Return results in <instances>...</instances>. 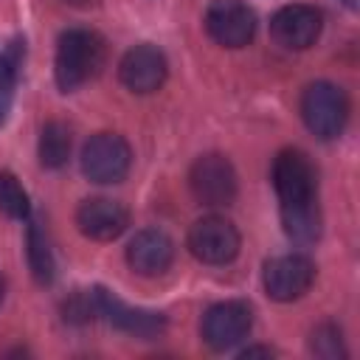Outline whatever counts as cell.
Returning a JSON list of instances; mask_svg holds the SVG:
<instances>
[{
    "instance_id": "7",
    "label": "cell",
    "mask_w": 360,
    "mask_h": 360,
    "mask_svg": "<svg viewBox=\"0 0 360 360\" xmlns=\"http://www.w3.org/2000/svg\"><path fill=\"white\" fill-rule=\"evenodd\" d=\"M315 278V264L301 253H281L264 264V290L276 301L301 298Z\"/></svg>"
},
{
    "instance_id": "1",
    "label": "cell",
    "mask_w": 360,
    "mask_h": 360,
    "mask_svg": "<svg viewBox=\"0 0 360 360\" xmlns=\"http://www.w3.org/2000/svg\"><path fill=\"white\" fill-rule=\"evenodd\" d=\"M273 186L281 202V222L290 239L307 245L321 233L315 166L298 149H284L273 160Z\"/></svg>"
},
{
    "instance_id": "6",
    "label": "cell",
    "mask_w": 360,
    "mask_h": 360,
    "mask_svg": "<svg viewBox=\"0 0 360 360\" xmlns=\"http://www.w3.org/2000/svg\"><path fill=\"white\" fill-rule=\"evenodd\" d=\"M188 250L205 264H225L239 253V231L225 217H202L188 231Z\"/></svg>"
},
{
    "instance_id": "3",
    "label": "cell",
    "mask_w": 360,
    "mask_h": 360,
    "mask_svg": "<svg viewBox=\"0 0 360 360\" xmlns=\"http://www.w3.org/2000/svg\"><path fill=\"white\" fill-rule=\"evenodd\" d=\"M301 115L312 135L321 141H332L343 132L349 118L346 93L332 82H315L301 96Z\"/></svg>"
},
{
    "instance_id": "20",
    "label": "cell",
    "mask_w": 360,
    "mask_h": 360,
    "mask_svg": "<svg viewBox=\"0 0 360 360\" xmlns=\"http://www.w3.org/2000/svg\"><path fill=\"white\" fill-rule=\"evenodd\" d=\"M253 354H264V357H270L273 352H270L267 346H253V349H245V352H242V357H253Z\"/></svg>"
},
{
    "instance_id": "18",
    "label": "cell",
    "mask_w": 360,
    "mask_h": 360,
    "mask_svg": "<svg viewBox=\"0 0 360 360\" xmlns=\"http://www.w3.org/2000/svg\"><path fill=\"white\" fill-rule=\"evenodd\" d=\"M0 208L14 219H25L31 211L28 194L11 172H0Z\"/></svg>"
},
{
    "instance_id": "9",
    "label": "cell",
    "mask_w": 360,
    "mask_h": 360,
    "mask_svg": "<svg viewBox=\"0 0 360 360\" xmlns=\"http://www.w3.org/2000/svg\"><path fill=\"white\" fill-rule=\"evenodd\" d=\"M250 326H253V315H250L248 304H242V301H222V304H214L202 315V340L211 349L222 352V349H231L239 340H245Z\"/></svg>"
},
{
    "instance_id": "15",
    "label": "cell",
    "mask_w": 360,
    "mask_h": 360,
    "mask_svg": "<svg viewBox=\"0 0 360 360\" xmlns=\"http://www.w3.org/2000/svg\"><path fill=\"white\" fill-rule=\"evenodd\" d=\"M70 155V129L62 121H48L39 132V163L45 169H59Z\"/></svg>"
},
{
    "instance_id": "12",
    "label": "cell",
    "mask_w": 360,
    "mask_h": 360,
    "mask_svg": "<svg viewBox=\"0 0 360 360\" xmlns=\"http://www.w3.org/2000/svg\"><path fill=\"white\" fill-rule=\"evenodd\" d=\"M93 307L121 332H129L135 338H158L166 329V318L160 312H149V309H138V307H127L121 298H115L107 290H93Z\"/></svg>"
},
{
    "instance_id": "5",
    "label": "cell",
    "mask_w": 360,
    "mask_h": 360,
    "mask_svg": "<svg viewBox=\"0 0 360 360\" xmlns=\"http://www.w3.org/2000/svg\"><path fill=\"white\" fill-rule=\"evenodd\" d=\"M188 186L202 205H211V208L231 205L236 197V172L225 155L211 152V155H202L194 160Z\"/></svg>"
},
{
    "instance_id": "2",
    "label": "cell",
    "mask_w": 360,
    "mask_h": 360,
    "mask_svg": "<svg viewBox=\"0 0 360 360\" xmlns=\"http://www.w3.org/2000/svg\"><path fill=\"white\" fill-rule=\"evenodd\" d=\"M107 59V45L104 39L90 31V28H70L59 37L56 45V62H53V73H56V84L68 93L82 87L84 82H90L101 65Z\"/></svg>"
},
{
    "instance_id": "11",
    "label": "cell",
    "mask_w": 360,
    "mask_h": 360,
    "mask_svg": "<svg viewBox=\"0 0 360 360\" xmlns=\"http://www.w3.org/2000/svg\"><path fill=\"white\" fill-rule=\"evenodd\" d=\"M118 73L127 90L146 96V93H155L166 82L169 65H166L163 51H158L155 45H135L124 53Z\"/></svg>"
},
{
    "instance_id": "22",
    "label": "cell",
    "mask_w": 360,
    "mask_h": 360,
    "mask_svg": "<svg viewBox=\"0 0 360 360\" xmlns=\"http://www.w3.org/2000/svg\"><path fill=\"white\" fill-rule=\"evenodd\" d=\"M0 298H3V281H0Z\"/></svg>"
},
{
    "instance_id": "13",
    "label": "cell",
    "mask_w": 360,
    "mask_h": 360,
    "mask_svg": "<svg viewBox=\"0 0 360 360\" xmlns=\"http://www.w3.org/2000/svg\"><path fill=\"white\" fill-rule=\"evenodd\" d=\"M76 225L87 239L96 242H110L115 236H121L129 225V211L110 200V197H90L79 205L76 211Z\"/></svg>"
},
{
    "instance_id": "4",
    "label": "cell",
    "mask_w": 360,
    "mask_h": 360,
    "mask_svg": "<svg viewBox=\"0 0 360 360\" xmlns=\"http://www.w3.org/2000/svg\"><path fill=\"white\" fill-rule=\"evenodd\" d=\"M132 163L129 143L115 132L93 135L82 149V172L93 183H118L127 177Z\"/></svg>"
},
{
    "instance_id": "21",
    "label": "cell",
    "mask_w": 360,
    "mask_h": 360,
    "mask_svg": "<svg viewBox=\"0 0 360 360\" xmlns=\"http://www.w3.org/2000/svg\"><path fill=\"white\" fill-rule=\"evenodd\" d=\"M343 3H346V6H354V0H343Z\"/></svg>"
},
{
    "instance_id": "16",
    "label": "cell",
    "mask_w": 360,
    "mask_h": 360,
    "mask_svg": "<svg viewBox=\"0 0 360 360\" xmlns=\"http://www.w3.org/2000/svg\"><path fill=\"white\" fill-rule=\"evenodd\" d=\"M20 65H22V42H11L6 51H0V121L11 107L14 87L20 79Z\"/></svg>"
},
{
    "instance_id": "10",
    "label": "cell",
    "mask_w": 360,
    "mask_h": 360,
    "mask_svg": "<svg viewBox=\"0 0 360 360\" xmlns=\"http://www.w3.org/2000/svg\"><path fill=\"white\" fill-rule=\"evenodd\" d=\"M270 34L281 48L304 51V48L315 45V39L321 34V11L315 6H304V3L284 6L273 14Z\"/></svg>"
},
{
    "instance_id": "19",
    "label": "cell",
    "mask_w": 360,
    "mask_h": 360,
    "mask_svg": "<svg viewBox=\"0 0 360 360\" xmlns=\"http://www.w3.org/2000/svg\"><path fill=\"white\" fill-rule=\"evenodd\" d=\"M312 352H315L318 357H340V354H343V346H340V332H338V326L321 323V326L312 332Z\"/></svg>"
},
{
    "instance_id": "8",
    "label": "cell",
    "mask_w": 360,
    "mask_h": 360,
    "mask_svg": "<svg viewBox=\"0 0 360 360\" xmlns=\"http://www.w3.org/2000/svg\"><path fill=\"white\" fill-rule=\"evenodd\" d=\"M205 31L225 48H242L253 39L256 17L242 0H214L205 11Z\"/></svg>"
},
{
    "instance_id": "17",
    "label": "cell",
    "mask_w": 360,
    "mask_h": 360,
    "mask_svg": "<svg viewBox=\"0 0 360 360\" xmlns=\"http://www.w3.org/2000/svg\"><path fill=\"white\" fill-rule=\"evenodd\" d=\"M28 262H31V270H34L37 281H51L53 278V256H51L48 239H45V233L37 222L28 228Z\"/></svg>"
},
{
    "instance_id": "14",
    "label": "cell",
    "mask_w": 360,
    "mask_h": 360,
    "mask_svg": "<svg viewBox=\"0 0 360 360\" xmlns=\"http://www.w3.org/2000/svg\"><path fill=\"white\" fill-rule=\"evenodd\" d=\"M174 259V242L155 228L138 231L132 236V242L127 245V262L135 273L141 276H160L169 270Z\"/></svg>"
}]
</instances>
